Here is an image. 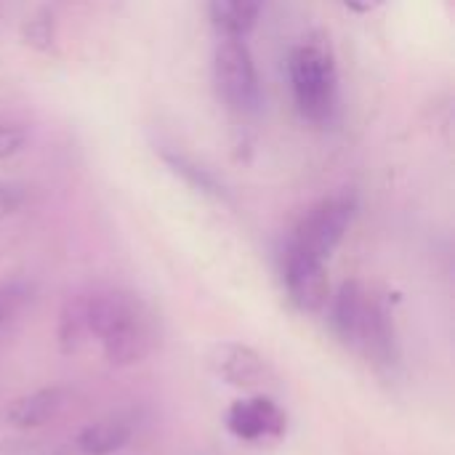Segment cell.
<instances>
[{
	"instance_id": "obj_9",
	"label": "cell",
	"mask_w": 455,
	"mask_h": 455,
	"mask_svg": "<svg viewBox=\"0 0 455 455\" xmlns=\"http://www.w3.org/2000/svg\"><path fill=\"white\" fill-rule=\"evenodd\" d=\"M219 376L237 389H256L267 381V363L243 344H229L219 355Z\"/></svg>"
},
{
	"instance_id": "obj_5",
	"label": "cell",
	"mask_w": 455,
	"mask_h": 455,
	"mask_svg": "<svg viewBox=\"0 0 455 455\" xmlns=\"http://www.w3.org/2000/svg\"><path fill=\"white\" fill-rule=\"evenodd\" d=\"M283 277L288 299L301 312H320L328 304L331 283L325 272V261L312 259L307 253H299L293 248H285L283 256Z\"/></svg>"
},
{
	"instance_id": "obj_8",
	"label": "cell",
	"mask_w": 455,
	"mask_h": 455,
	"mask_svg": "<svg viewBox=\"0 0 455 455\" xmlns=\"http://www.w3.org/2000/svg\"><path fill=\"white\" fill-rule=\"evenodd\" d=\"M67 392L61 387H45L19 397L5 408V421L16 429H40L53 421L64 408Z\"/></svg>"
},
{
	"instance_id": "obj_4",
	"label": "cell",
	"mask_w": 455,
	"mask_h": 455,
	"mask_svg": "<svg viewBox=\"0 0 455 455\" xmlns=\"http://www.w3.org/2000/svg\"><path fill=\"white\" fill-rule=\"evenodd\" d=\"M213 85L219 99L237 112H253L261 104L259 72L243 37L221 35L213 53Z\"/></svg>"
},
{
	"instance_id": "obj_12",
	"label": "cell",
	"mask_w": 455,
	"mask_h": 455,
	"mask_svg": "<svg viewBox=\"0 0 455 455\" xmlns=\"http://www.w3.org/2000/svg\"><path fill=\"white\" fill-rule=\"evenodd\" d=\"M85 307H88V296H72L61 307V315H59V349L64 355L77 352L91 339Z\"/></svg>"
},
{
	"instance_id": "obj_2",
	"label": "cell",
	"mask_w": 455,
	"mask_h": 455,
	"mask_svg": "<svg viewBox=\"0 0 455 455\" xmlns=\"http://www.w3.org/2000/svg\"><path fill=\"white\" fill-rule=\"evenodd\" d=\"M288 75L299 112L309 123H328L339 99V75L328 37H304L288 56Z\"/></svg>"
},
{
	"instance_id": "obj_17",
	"label": "cell",
	"mask_w": 455,
	"mask_h": 455,
	"mask_svg": "<svg viewBox=\"0 0 455 455\" xmlns=\"http://www.w3.org/2000/svg\"><path fill=\"white\" fill-rule=\"evenodd\" d=\"M21 203H24V189L19 184L0 181V221L8 219L11 213H16Z\"/></svg>"
},
{
	"instance_id": "obj_19",
	"label": "cell",
	"mask_w": 455,
	"mask_h": 455,
	"mask_svg": "<svg viewBox=\"0 0 455 455\" xmlns=\"http://www.w3.org/2000/svg\"><path fill=\"white\" fill-rule=\"evenodd\" d=\"M253 3H259V5H261V8H264V0H253Z\"/></svg>"
},
{
	"instance_id": "obj_11",
	"label": "cell",
	"mask_w": 455,
	"mask_h": 455,
	"mask_svg": "<svg viewBox=\"0 0 455 455\" xmlns=\"http://www.w3.org/2000/svg\"><path fill=\"white\" fill-rule=\"evenodd\" d=\"M131 440V429L123 421H99L77 432L75 451L77 455H115Z\"/></svg>"
},
{
	"instance_id": "obj_6",
	"label": "cell",
	"mask_w": 455,
	"mask_h": 455,
	"mask_svg": "<svg viewBox=\"0 0 455 455\" xmlns=\"http://www.w3.org/2000/svg\"><path fill=\"white\" fill-rule=\"evenodd\" d=\"M227 429L237 440L264 443V440L283 437L288 429V419H285V411L275 400L256 395V397L232 403L229 413H227Z\"/></svg>"
},
{
	"instance_id": "obj_14",
	"label": "cell",
	"mask_w": 455,
	"mask_h": 455,
	"mask_svg": "<svg viewBox=\"0 0 455 455\" xmlns=\"http://www.w3.org/2000/svg\"><path fill=\"white\" fill-rule=\"evenodd\" d=\"M24 40L32 45V48H40V51H48L53 45V16L51 11L40 8L37 13H32L24 24Z\"/></svg>"
},
{
	"instance_id": "obj_10",
	"label": "cell",
	"mask_w": 455,
	"mask_h": 455,
	"mask_svg": "<svg viewBox=\"0 0 455 455\" xmlns=\"http://www.w3.org/2000/svg\"><path fill=\"white\" fill-rule=\"evenodd\" d=\"M365 304H368V293L363 291V285L357 280L344 283L339 288V293L333 296V301H331V323H333L336 336L344 344H355Z\"/></svg>"
},
{
	"instance_id": "obj_13",
	"label": "cell",
	"mask_w": 455,
	"mask_h": 455,
	"mask_svg": "<svg viewBox=\"0 0 455 455\" xmlns=\"http://www.w3.org/2000/svg\"><path fill=\"white\" fill-rule=\"evenodd\" d=\"M163 157H165V163L173 168V173L181 176L189 187H195L197 192H205V195H219V184L213 181V176H211L208 171H203L200 165H195V163L187 160L184 155L165 152Z\"/></svg>"
},
{
	"instance_id": "obj_15",
	"label": "cell",
	"mask_w": 455,
	"mask_h": 455,
	"mask_svg": "<svg viewBox=\"0 0 455 455\" xmlns=\"http://www.w3.org/2000/svg\"><path fill=\"white\" fill-rule=\"evenodd\" d=\"M27 299V288L19 285V283H11V285H0V331L16 317V312L21 309Z\"/></svg>"
},
{
	"instance_id": "obj_16",
	"label": "cell",
	"mask_w": 455,
	"mask_h": 455,
	"mask_svg": "<svg viewBox=\"0 0 455 455\" xmlns=\"http://www.w3.org/2000/svg\"><path fill=\"white\" fill-rule=\"evenodd\" d=\"M27 144V131L19 125H0V160L16 155Z\"/></svg>"
},
{
	"instance_id": "obj_1",
	"label": "cell",
	"mask_w": 455,
	"mask_h": 455,
	"mask_svg": "<svg viewBox=\"0 0 455 455\" xmlns=\"http://www.w3.org/2000/svg\"><path fill=\"white\" fill-rule=\"evenodd\" d=\"M88 333L104 349L115 368H128L144 360L152 349V325L139 301L125 291L88 293Z\"/></svg>"
},
{
	"instance_id": "obj_7",
	"label": "cell",
	"mask_w": 455,
	"mask_h": 455,
	"mask_svg": "<svg viewBox=\"0 0 455 455\" xmlns=\"http://www.w3.org/2000/svg\"><path fill=\"white\" fill-rule=\"evenodd\" d=\"M373 365L379 368H395L397 357H400V347H397V336H395V323L389 309L379 301L368 296L355 344Z\"/></svg>"
},
{
	"instance_id": "obj_3",
	"label": "cell",
	"mask_w": 455,
	"mask_h": 455,
	"mask_svg": "<svg viewBox=\"0 0 455 455\" xmlns=\"http://www.w3.org/2000/svg\"><path fill=\"white\" fill-rule=\"evenodd\" d=\"M355 213H357V195L352 189L325 197L299 221L288 248L325 261L344 240L347 229L355 221Z\"/></svg>"
},
{
	"instance_id": "obj_18",
	"label": "cell",
	"mask_w": 455,
	"mask_h": 455,
	"mask_svg": "<svg viewBox=\"0 0 455 455\" xmlns=\"http://www.w3.org/2000/svg\"><path fill=\"white\" fill-rule=\"evenodd\" d=\"M347 8H352V11H357V13H368V11H373V8H379L384 0H341Z\"/></svg>"
}]
</instances>
